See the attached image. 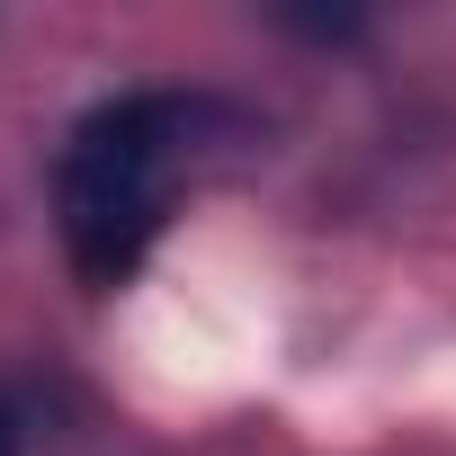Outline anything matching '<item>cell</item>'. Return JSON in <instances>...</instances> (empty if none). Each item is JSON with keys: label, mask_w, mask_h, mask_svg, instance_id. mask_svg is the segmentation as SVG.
I'll use <instances>...</instances> for the list:
<instances>
[{"label": "cell", "mask_w": 456, "mask_h": 456, "mask_svg": "<svg viewBox=\"0 0 456 456\" xmlns=\"http://www.w3.org/2000/svg\"><path fill=\"white\" fill-rule=\"evenodd\" d=\"M197 117H206L197 99H161V90H134V99H108L81 117L54 188H63V251L90 287L134 278V260L152 251L170 161L197 134Z\"/></svg>", "instance_id": "obj_1"}, {"label": "cell", "mask_w": 456, "mask_h": 456, "mask_svg": "<svg viewBox=\"0 0 456 456\" xmlns=\"http://www.w3.org/2000/svg\"><path fill=\"white\" fill-rule=\"evenodd\" d=\"M0 456H19V403L0 394Z\"/></svg>", "instance_id": "obj_2"}]
</instances>
